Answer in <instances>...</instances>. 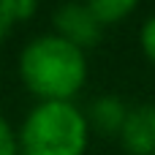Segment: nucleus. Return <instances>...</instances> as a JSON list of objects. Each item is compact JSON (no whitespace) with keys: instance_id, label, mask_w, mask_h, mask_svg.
Here are the masks:
<instances>
[{"instance_id":"nucleus-1","label":"nucleus","mask_w":155,"mask_h":155,"mask_svg":"<svg viewBox=\"0 0 155 155\" xmlns=\"http://www.w3.org/2000/svg\"><path fill=\"white\" fill-rule=\"evenodd\" d=\"M19 76L38 104L71 101L87 82V54L54 33L35 35L19 52Z\"/></svg>"},{"instance_id":"nucleus-2","label":"nucleus","mask_w":155,"mask_h":155,"mask_svg":"<svg viewBox=\"0 0 155 155\" xmlns=\"http://www.w3.org/2000/svg\"><path fill=\"white\" fill-rule=\"evenodd\" d=\"M16 139L19 155H84L90 125L74 101H44L30 109Z\"/></svg>"},{"instance_id":"nucleus-3","label":"nucleus","mask_w":155,"mask_h":155,"mask_svg":"<svg viewBox=\"0 0 155 155\" xmlns=\"http://www.w3.org/2000/svg\"><path fill=\"white\" fill-rule=\"evenodd\" d=\"M52 25H54V35L65 38L82 52L95 46L104 35V25L95 19V14L87 8L84 0H68L57 5V11L52 14Z\"/></svg>"},{"instance_id":"nucleus-4","label":"nucleus","mask_w":155,"mask_h":155,"mask_svg":"<svg viewBox=\"0 0 155 155\" xmlns=\"http://www.w3.org/2000/svg\"><path fill=\"white\" fill-rule=\"evenodd\" d=\"M117 139L128 155H155V104L131 106Z\"/></svg>"},{"instance_id":"nucleus-5","label":"nucleus","mask_w":155,"mask_h":155,"mask_svg":"<svg viewBox=\"0 0 155 155\" xmlns=\"http://www.w3.org/2000/svg\"><path fill=\"white\" fill-rule=\"evenodd\" d=\"M125 114H128V106L123 98L117 95H98L90 106H87V125L90 131H98L104 136H117L123 123H125Z\"/></svg>"},{"instance_id":"nucleus-6","label":"nucleus","mask_w":155,"mask_h":155,"mask_svg":"<svg viewBox=\"0 0 155 155\" xmlns=\"http://www.w3.org/2000/svg\"><path fill=\"white\" fill-rule=\"evenodd\" d=\"M84 3H87V8L95 14V19L104 27L125 22L139 5V0H84Z\"/></svg>"},{"instance_id":"nucleus-7","label":"nucleus","mask_w":155,"mask_h":155,"mask_svg":"<svg viewBox=\"0 0 155 155\" xmlns=\"http://www.w3.org/2000/svg\"><path fill=\"white\" fill-rule=\"evenodd\" d=\"M0 11L3 16L16 25V22H27L33 19V14L38 11V0H0Z\"/></svg>"},{"instance_id":"nucleus-8","label":"nucleus","mask_w":155,"mask_h":155,"mask_svg":"<svg viewBox=\"0 0 155 155\" xmlns=\"http://www.w3.org/2000/svg\"><path fill=\"white\" fill-rule=\"evenodd\" d=\"M139 46H142V54L155 65V14L150 19H144V25L139 30Z\"/></svg>"},{"instance_id":"nucleus-9","label":"nucleus","mask_w":155,"mask_h":155,"mask_svg":"<svg viewBox=\"0 0 155 155\" xmlns=\"http://www.w3.org/2000/svg\"><path fill=\"white\" fill-rule=\"evenodd\" d=\"M0 155H19V139L16 131L5 117H0Z\"/></svg>"},{"instance_id":"nucleus-10","label":"nucleus","mask_w":155,"mask_h":155,"mask_svg":"<svg viewBox=\"0 0 155 155\" xmlns=\"http://www.w3.org/2000/svg\"><path fill=\"white\" fill-rule=\"evenodd\" d=\"M11 27H14V25H11V22H8L5 16H3V11H0V44L5 41V35L11 33Z\"/></svg>"}]
</instances>
